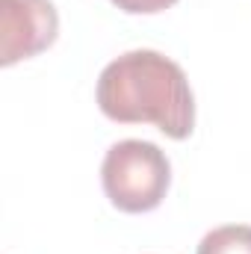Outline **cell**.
Masks as SVG:
<instances>
[{
    "label": "cell",
    "instance_id": "obj_1",
    "mask_svg": "<svg viewBox=\"0 0 251 254\" xmlns=\"http://www.w3.org/2000/svg\"><path fill=\"white\" fill-rule=\"evenodd\" d=\"M98 107L119 125H154L169 139L195 130V95L184 68L160 51H130L107 65L95 89Z\"/></svg>",
    "mask_w": 251,
    "mask_h": 254
},
{
    "label": "cell",
    "instance_id": "obj_2",
    "mask_svg": "<svg viewBox=\"0 0 251 254\" xmlns=\"http://www.w3.org/2000/svg\"><path fill=\"white\" fill-rule=\"evenodd\" d=\"M101 184L116 210L151 213L163 204L172 187V163L154 142L125 139L107 151Z\"/></svg>",
    "mask_w": 251,
    "mask_h": 254
},
{
    "label": "cell",
    "instance_id": "obj_3",
    "mask_svg": "<svg viewBox=\"0 0 251 254\" xmlns=\"http://www.w3.org/2000/svg\"><path fill=\"white\" fill-rule=\"evenodd\" d=\"M60 36V15L51 0H0V65L33 60Z\"/></svg>",
    "mask_w": 251,
    "mask_h": 254
},
{
    "label": "cell",
    "instance_id": "obj_4",
    "mask_svg": "<svg viewBox=\"0 0 251 254\" xmlns=\"http://www.w3.org/2000/svg\"><path fill=\"white\" fill-rule=\"evenodd\" d=\"M195 254H251V225H222L204 234Z\"/></svg>",
    "mask_w": 251,
    "mask_h": 254
},
{
    "label": "cell",
    "instance_id": "obj_5",
    "mask_svg": "<svg viewBox=\"0 0 251 254\" xmlns=\"http://www.w3.org/2000/svg\"><path fill=\"white\" fill-rule=\"evenodd\" d=\"M113 3L127 15H157V12L172 9L178 0H113Z\"/></svg>",
    "mask_w": 251,
    "mask_h": 254
}]
</instances>
